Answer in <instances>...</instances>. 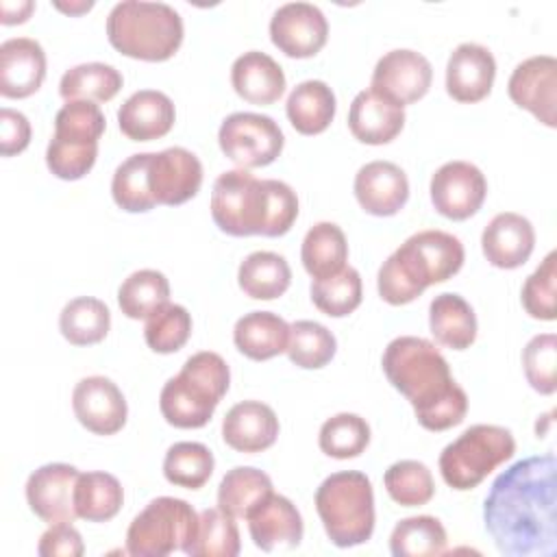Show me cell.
<instances>
[{
	"label": "cell",
	"instance_id": "1",
	"mask_svg": "<svg viewBox=\"0 0 557 557\" xmlns=\"http://www.w3.org/2000/svg\"><path fill=\"white\" fill-rule=\"evenodd\" d=\"M553 453L516 461L500 472L483 503L485 531L507 557H555L557 516Z\"/></svg>",
	"mask_w": 557,
	"mask_h": 557
},
{
	"label": "cell",
	"instance_id": "2",
	"mask_svg": "<svg viewBox=\"0 0 557 557\" xmlns=\"http://www.w3.org/2000/svg\"><path fill=\"white\" fill-rule=\"evenodd\" d=\"M383 372L413 407L426 431L457 426L468 411V396L450 376L444 355L424 337L400 335L392 339L381 359Z\"/></svg>",
	"mask_w": 557,
	"mask_h": 557
},
{
	"label": "cell",
	"instance_id": "3",
	"mask_svg": "<svg viewBox=\"0 0 557 557\" xmlns=\"http://www.w3.org/2000/svg\"><path fill=\"white\" fill-rule=\"evenodd\" d=\"M211 218L233 237H281L298 218V196L283 181H261L242 168L228 170L213 183Z\"/></svg>",
	"mask_w": 557,
	"mask_h": 557
},
{
	"label": "cell",
	"instance_id": "4",
	"mask_svg": "<svg viewBox=\"0 0 557 557\" xmlns=\"http://www.w3.org/2000/svg\"><path fill=\"white\" fill-rule=\"evenodd\" d=\"M463 244L446 231H420L405 239L381 265L379 296L387 305H407L429 285L444 283L463 265Z\"/></svg>",
	"mask_w": 557,
	"mask_h": 557
},
{
	"label": "cell",
	"instance_id": "5",
	"mask_svg": "<svg viewBox=\"0 0 557 557\" xmlns=\"http://www.w3.org/2000/svg\"><path fill=\"white\" fill-rule=\"evenodd\" d=\"M109 44L141 61H168L183 44V17L165 2L124 0L107 17Z\"/></svg>",
	"mask_w": 557,
	"mask_h": 557
},
{
	"label": "cell",
	"instance_id": "6",
	"mask_svg": "<svg viewBox=\"0 0 557 557\" xmlns=\"http://www.w3.org/2000/svg\"><path fill=\"white\" fill-rule=\"evenodd\" d=\"M228 383L226 361L218 352L200 350L163 385L159 409L165 422L176 429H200L211 420L218 403L228 392Z\"/></svg>",
	"mask_w": 557,
	"mask_h": 557
},
{
	"label": "cell",
	"instance_id": "7",
	"mask_svg": "<svg viewBox=\"0 0 557 557\" xmlns=\"http://www.w3.org/2000/svg\"><path fill=\"white\" fill-rule=\"evenodd\" d=\"M315 511L329 540L339 548L366 544L374 531V492L363 472L326 476L315 492Z\"/></svg>",
	"mask_w": 557,
	"mask_h": 557
},
{
	"label": "cell",
	"instance_id": "8",
	"mask_svg": "<svg viewBox=\"0 0 557 557\" xmlns=\"http://www.w3.org/2000/svg\"><path fill=\"white\" fill-rule=\"evenodd\" d=\"M104 126L107 120L96 102H65L54 115V135L46 148L48 170L61 181L83 178L96 163Z\"/></svg>",
	"mask_w": 557,
	"mask_h": 557
},
{
	"label": "cell",
	"instance_id": "9",
	"mask_svg": "<svg viewBox=\"0 0 557 557\" xmlns=\"http://www.w3.org/2000/svg\"><path fill=\"white\" fill-rule=\"evenodd\" d=\"M516 440L509 429L498 424H472L440 455V474L457 492L476 487L492 470L509 461Z\"/></svg>",
	"mask_w": 557,
	"mask_h": 557
},
{
	"label": "cell",
	"instance_id": "10",
	"mask_svg": "<svg viewBox=\"0 0 557 557\" xmlns=\"http://www.w3.org/2000/svg\"><path fill=\"white\" fill-rule=\"evenodd\" d=\"M198 531L196 509L174 496L150 500L128 524L126 553L135 557H165L187 550Z\"/></svg>",
	"mask_w": 557,
	"mask_h": 557
},
{
	"label": "cell",
	"instance_id": "11",
	"mask_svg": "<svg viewBox=\"0 0 557 557\" xmlns=\"http://www.w3.org/2000/svg\"><path fill=\"white\" fill-rule=\"evenodd\" d=\"M218 144L226 159L242 170H250L276 161L285 146V137L270 115L237 111L220 124Z\"/></svg>",
	"mask_w": 557,
	"mask_h": 557
},
{
	"label": "cell",
	"instance_id": "12",
	"mask_svg": "<svg viewBox=\"0 0 557 557\" xmlns=\"http://www.w3.org/2000/svg\"><path fill=\"white\" fill-rule=\"evenodd\" d=\"M429 191L437 213L448 220H468L481 209L487 196V181L474 163L448 161L431 176Z\"/></svg>",
	"mask_w": 557,
	"mask_h": 557
},
{
	"label": "cell",
	"instance_id": "13",
	"mask_svg": "<svg viewBox=\"0 0 557 557\" xmlns=\"http://www.w3.org/2000/svg\"><path fill=\"white\" fill-rule=\"evenodd\" d=\"M270 39L287 57L307 59L324 48L329 22L320 7L311 2H287L270 20Z\"/></svg>",
	"mask_w": 557,
	"mask_h": 557
},
{
	"label": "cell",
	"instance_id": "14",
	"mask_svg": "<svg viewBox=\"0 0 557 557\" xmlns=\"http://www.w3.org/2000/svg\"><path fill=\"white\" fill-rule=\"evenodd\" d=\"M202 185L200 159L181 146L150 152L148 187L157 205L176 207L191 200Z\"/></svg>",
	"mask_w": 557,
	"mask_h": 557
},
{
	"label": "cell",
	"instance_id": "15",
	"mask_svg": "<svg viewBox=\"0 0 557 557\" xmlns=\"http://www.w3.org/2000/svg\"><path fill=\"white\" fill-rule=\"evenodd\" d=\"M509 98L531 111L542 124L555 128L557 117V61L550 54H535L518 63L507 83Z\"/></svg>",
	"mask_w": 557,
	"mask_h": 557
},
{
	"label": "cell",
	"instance_id": "16",
	"mask_svg": "<svg viewBox=\"0 0 557 557\" xmlns=\"http://www.w3.org/2000/svg\"><path fill=\"white\" fill-rule=\"evenodd\" d=\"M431 81L433 67L429 59L416 50L398 48L385 52L376 61L370 89L405 107L420 100L429 91Z\"/></svg>",
	"mask_w": 557,
	"mask_h": 557
},
{
	"label": "cell",
	"instance_id": "17",
	"mask_svg": "<svg viewBox=\"0 0 557 557\" xmlns=\"http://www.w3.org/2000/svg\"><path fill=\"white\" fill-rule=\"evenodd\" d=\"M81 472L70 463H46L30 472L26 481V503L30 511L48 524L74 522V487Z\"/></svg>",
	"mask_w": 557,
	"mask_h": 557
},
{
	"label": "cell",
	"instance_id": "18",
	"mask_svg": "<svg viewBox=\"0 0 557 557\" xmlns=\"http://www.w3.org/2000/svg\"><path fill=\"white\" fill-rule=\"evenodd\" d=\"M76 420L96 435H113L126 424L128 407L122 389L107 376H85L72 392Z\"/></svg>",
	"mask_w": 557,
	"mask_h": 557
},
{
	"label": "cell",
	"instance_id": "19",
	"mask_svg": "<svg viewBox=\"0 0 557 557\" xmlns=\"http://www.w3.org/2000/svg\"><path fill=\"white\" fill-rule=\"evenodd\" d=\"M246 520L255 546L263 553L292 550L302 540V516L287 496L272 492Z\"/></svg>",
	"mask_w": 557,
	"mask_h": 557
},
{
	"label": "cell",
	"instance_id": "20",
	"mask_svg": "<svg viewBox=\"0 0 557 557\" xmlns=\"http://www.w3.org/2000/svg\"><path fill=\"white\" fill-rule=\"evenodd\" d=\"M496 78L494 54L474 41L459 44L446 63V91L457 102L483 100Z\"/></svg>",
	"mask_w": 557,
	"mask_h": 557
},
{
	"label": "cell",
	"instance_id": "21",
	"mask_svg": "<svg viewBox=\"0 0 557 557\" xmlns=\"http://www.w3.org/2000/svg\"><path fill=\"white\" fill-rule=\"evenodd\" d=\"M355 198L361 209L376 218L398 213L409 198L407 174L392 161H370L355 174Z\"/></svg>",
	"mask_w": 557,
	"mask_h": 557
},
{
	"label": "cell",
	"instance_id": "22",
	"mask_svg": "<svg viewBox=\"0 0 557 557\" xmlns=\"http://www.w3.org/2000/svg\"><path fill=\"white\" fill-rule=\"evenodd\" d=\"M535 246L533 224L513 211L496 213L483 228L481 248L485 259L500 270H513L529 261Z\"/></svg>",
	"mask_w": 557,
	"mask_h": 557
},
{
	"label": "cell",
	"instance_id": "23",
	"mask_svg": "<svg viewBox=\"0 0 557 557\" xmlns=\"http://www.w3.org/2000/svg\"><path fill=\"white\" fill-rule=\"evenodd\" d=\"M46 78V52L30 37H11L0 46V94L28 98Z\"/></svg>",
	"mask_w": 557,
	"mask_h": 557
},
{
	"label": "cell",
	"instance_id": "24",
	"mask_svg": "<svg viewBox=\"0 0 557 557\" xmlns=\"http://www.w3.org/2000/svg\"><path fill=\"white\" fill-rule=\"evenodd\" d=\"M405 126V107L392 98L363 89L359 91L348 111V128L361 144L381 146L389 144Z\"/></svg>",
	"mask_w": 557,
	"mask_h": 557
},
{
	"label": "cell",
	"instance_id": "25",
	"mask_svg": "<svg viewBox=\"0 0 557 557\" xmlns=\"http://www.w3.org/2000/svg\"><path fill=\"white\" fill-rule=\"evenodd\" d=\"M278 437V418L261 400H242L233 405L222 420V440L237 453H261Z\"/></svg>",
	"mask_w": 557,
	"mask_h": 557
},
{
	"label": "cell",
	"instance_id": "26",
	"mask_svg": "<svg viewBox=\"0 0 557 557\" xmlns=\"http://www.w3.org/2000/svg\"><path fill=\"white\" fill-rule=\"evenodd\" d=\"M174 120V102L168 94L157 89L135 91L117 109L120 131L133 141H152L168 135Z\"/></svg>",
	"mask_w": 557,
	"mask_h": 557
},
{
	"label": "cell",
	"instance_id": "27",
	"mask_svg": "<svg viewBox=\"0 0 557 557\" xmlns=\"http://www.w3.org/2000/svg\"><path fill=\"white\" fill-rule=\"evenodd\" d=\"M231 83L250 104H272L285 91L283 67L261 50H248L233 61Z\"/></svg>",
	"mask_w": 557,
	"mask_h": 557
},
{
	"label": "cell",
	"instance_id": "28",
	"mask_svg": "<svg viewBox=\"0 0 557 557\" xmlns=\"http://www.w3.org/2000/svg\"><path fill=\"white\" fill-rule=\"evenodd\" d=\"M233 342L248 359L265 361L287 350L289 324L278 313L250 311L235 322Z\"/></svg>",
	"mask_w": 557,
	"mask_h": 557
},
{
	"label": "cell",
	"instance_id": "29",
	"mask_svg": "<svg viewBox=\"0 0 557 557\" xmlns=\"http://www.w3.org/2000/svg\"><path fill=\"white\" fill-rule=\"evenodd\" d=\"M429 329L437 344L466 350L476 339V315L463 296L444 292L429 305Z\"/></svg>",
	"mask_w": 557,
	"mask_h": 557
},
{
	"label": "cell",
	"instance_id": "30",
	"mask_svg": "<svg viewBox=\"0 0 557 557\" xmlns=\"http://www.w3.org/2000/svg\"><path fill=\"white\" fill-rule=\"evenodd\" d=\"M335 94L324 81H302L287 96V120L302 135H318L335 117Z\"/></svg>",
	"mask_w": 557,
	"mask_h": 557
},
{
	"label": "cell",
	"instance_id": "31",
	"mask_svg": "<svg viewBox=\"0 0 557 557\" xmlns=\"http://www.w3.org/2000/svg\"><path fill=\"white\" fill-rule=\"evenodd\" d=\"M237 283L242 292L255 300H274L287 292L292 270L285 257L270 250H257L239 263Z\"/></svg>",
	"mask_w": 557,
	"mask_h": 557
},
{
	"label": "cell",
	"instance_id": "32",
	"mask_svg": "<svg viewBox=\"0 0 557 557\" xmlns=\"http://www.w3.org/2000/svg\"><path fill=\"white\" fill-rule=\"evenodd\" d=\"M272 492V479L263 470L237 466L218 485V507L233 518H248Z\"/></svg>",
	"mask_w": 557,
	"mask_h": 557
},
{
	"label": "cell",
	"instance_id": "33",
	"mask_svg": "<svg viewBox=\"0 0 557 557\" xmlns=\"http://www.w3.org/2000/svg\"><path fill=\"white\" fill-rule=\"evenodd\" d=\"M300 259L313 278L337 274L346 268L348 259V242L344 231L333 222L313 224L302 239Z\"/></svg>",
	"mask_w": 557,
	"mask_h": 557
},
{
	"label": "cell",
	"instance_id": "34",
	"mask_svg": "<svg viewBox=\"0 0 557 557\" xmlns=\"http://www.w3.org/2000/svg\"><path fill=\"white\" fill-rule=\"evenodd\" d=\"M124 503L120 481L109 472H81L74 487V507L87 522H107L117 516Z\"/></svg>",
	"mask_w": 557,
	"mask_h": 557
},
{
	"label": "cell",
	"instance_id": "35",
	"mask_svg": "<svg viewBox=\"0 0 557 557\" xmlns=\"http://www.w3.org/2000/svg\"><path fill=\"white\" fill-rule=\"evenodd\" d=\"M111 326L109 307L94 296L72 298L59 315L61 335L74 346H91L107 337Z\"/></svg>",
	"mask_w": 557,
	"mask_h": 557
},
{
	"label": "cell",
	"instance_id": "36",
	"mask_svg": "<svg viewBox=\"0 0 557 557\" xmlns=\"http://www.w3.org/2000/svg\"><path fill=\"white\" fill-rule=\"evenodd\" d=\"M170 302V283L159 270H137L117 289V305L131 320H148Z\"/></svg>",
	"mask_w": 557,
	"mask_h": 557
},
{
	"label": "cell",
	"instance_id": "37",
	"mask_svg": "<svg viewBox=\"0 0 557 557\" xmlns=\"http://www.w3.org/2000/svg\"><path fill=\"white\" fill-rule=\"evenodd\" d=\"M122 74L100 61L81 63L70 67L59 83V94L65 102L70 100H89V102H107L122 89Z\"/></svg>",
	"mask_w": 557,
	"mask_h": 557
},
{
	"label": "cell",
	"instance_id": "38",
	"mask_svg": "<svg viewBox=\"0 0 557 557\" xmlns=\"http://www.w3.org/2000/svg\"><path fill=\"white\" fill-rule=\"evenodd\" d=\"M446 529L433 516H411L400 520L389 535L394 557H435L446 553Z\"/></svg>",
	"mask_w": 557,
	"mask_h": 557
},
{
	"label": "cell",
	"instance_id": "39",
	"mask_svg": "<svg viewBox=\"0 0 557 557\" xmlns=\"http://www.w3.org/2000/svg\"><path fill=\"white\" fill-rule=\"evenodd\" d=\"M213 453L200 442H176L163 459V476L185 490H200L213 474Z\"/></svg>",
	"mask_w": 557,
	"mask_h": 557
},
{
	"label": "cell",
	"instance_id": "40",
	"mask_svg": "<svg viewBox=\"0 0 557 557\" xmlns=\"http://www.w3.org/2000/svg\"><path fill=\"white\" fill-rule=\"evenodd\" d=\"M148 163L150 152H137L115 168L111 196L120 209L128 213H146L157 207L148 187Z\"/></svg>",
	"mask_w": 557,
	"mask_h": 557
},
{
	"label": "cell",
	"instance_id": "41",
	"mask_svg": "<svg viewBox=\"0 0 557 557\" xmlns=\"http://www.w3.org/2000/svg\"><path fill=\"white\" fill-rule=\"evenodd\" d=\"M239 529L235 518L215 509L198 513V531L191 546L185 550L189 557H235L239 555Z\"/></svg>",
	"mask_w": 557,
	"mask_h": 557
},
{
	"label": "cell",
	"instance_id": "42",
	"mask_svg": "<svg viewBox=\"0 0 557 557\" xmlns=\"http://www.w3.org/2000/svg\"><path fill=\"white\" fill-rule=\"evenodd\" d=\"M337 350L335 335L320 322L313 320H298L289 324V342H287V357L292 363L305 370L324 368Z\"/></svg>",
	"mask_w": 557,
	"mask_h": 557
},
{
	"label": "cell",
	"instance_id": "43",
	"mask_svg": "<svg viewBox=\"0 0 557 557\" xmlns=\"http://www.w3.org/2000/svg\"><path fill=\"white\" fill-rule=\"evenodd\" d=\"M320 450L335 459L359 457L370 444V424L357 413H335L320 426Z\"/></svg>",
	"mask_w": 557,
	"mask_h": 557
},
{
	"label": "cell",
	"instance_id": "44",
	"mask_svg": "<svg viewBox=\"0 0 557 557\" xmlns=\"http://www.w3.org/2000/svg\"><path fill=\"white\" fill-rule=\"evenodd\" d=\"M361 296H363L361 276L350 265H346L333 276L313 278L311 283L313 305L331 318H344L352 313L361 305Z\"/></svg>",
	"mask_w": 557,
	"mask_h": 557
},
{
	"label": "cell",
	"instance_id": "45",
	"mask_svg": "<svg viewBox=\"0 0 557 557\" xmlns=\"http://www.w3.org/2000/svg\"><path fill=\"white\" fill-rule=\"evenodd\" d=\"M389 498L403 507L426 505L435 494L431 470L416 459H403L392 463L383 474Z\"/></svg>",
	"mask_w": 557,
	"mask_h": 557
},
{
	"label": "cell",
	"instance_id": "46",
	"mask_svg": "<svg viewBox=\"0 0 557 557\" xmlns=\"http://www.w3.org/2000/svg\"><path fill=\"white\" fill-rule=\"evenodd\" d=\"M191 335V315L183 305L168 302L146 320L144 339L148 348L161 355L181 350Z\"/></svg>",
	"mask_w": 557,
	"mask_h": 557
},
{
	"label": "cell",
	"instance_id": "47",
	"mask_svg": "<svg viewBox=\"0 0 557 557\" xmlns=\"http://www.w3.org/2000/svg\"><path fill=\"white\" fill-rule=\"evenodd\" d=\"M522 368L529 385L550 396L557 389V337L553 333L535 335L527 342L522 350Z\"/></svg>",
	"mask_w": 557,
	"mask_h": 557
},
{
	"label": "cell",
	"instance_id": "48",
	"mask_svg": "<svg viewBox=\"0 0 557 557\" xmlns=\"http://www.w3.org/2000/svg\"><path fill=\"white\" fill-rule=\"evenodd\" d=\"M555 259H557V252L555 250L548 252L522 285V294H520L522 307L535 320L550 322L557 318V309H555V281H557L555 263L557 261Z\"/></svg>",
	"mask_w": 557,
	"mask_h": 557
},
{
	"label": "cell",
	"instance_id": "49",
	"mask_svg": "<svg viewBox=\"0 0 557 557\" xmlns=\"http://www.w3.org/2000/svg\"><path fill=\"white\" fill-rule=\"evenodd\" d=\"M37 553L41 557H81L85 553V544L72 522H59L50 524V529L41 533Z\"/></svg>",
	"mask_w": 557,
	"mask_h": 557
},
{
	"label": "cell",
	"instance_id": "50",
	"mask_svg": "<svg viewBox=\"0 0 557 557\" xmlns=\"http://www.w3.org/2000/svg\"><path fill=\"white\" fill-rule=\"evenodd\" d=\"M30 141V122L24 113L2 107L0 109V152L2 157H13L26 150Z\"/></svg>",
	"mask_w": 557,
	"mask_h": 557
},
{
	"label": "cell",
	"instance_id": "51",
	"mask_svg": "<svg viewBox=\"0 0 557 557\" xmlns=\"http://www.w3.org/2000/svg\"><path fill=\"white\" fill-rule=\"evenodd\" d=\"M35 4L30 0H20V2H0V22L2 24H22L28 20L33 13Z\"/></svg>",
	"mask_w": 557,
	"mask_h": 557
},
{
	"label": "cell",
	"instance_id": "52",
	"mask_svg": "<svg viewBox=\"0 0 557 557\" xmlns=\"http://www.w3.org/2000/svg\"><path fill=\"white\" fill-rule=\"evenodd\" d=\"M57 9H61V11H65V13H83V11H89L91 7H94V2H78V4H63V2H57L54 4Z\"/></svg>",
	"mask_w": 557,
	"mask_h": 557
}]
</instances>
